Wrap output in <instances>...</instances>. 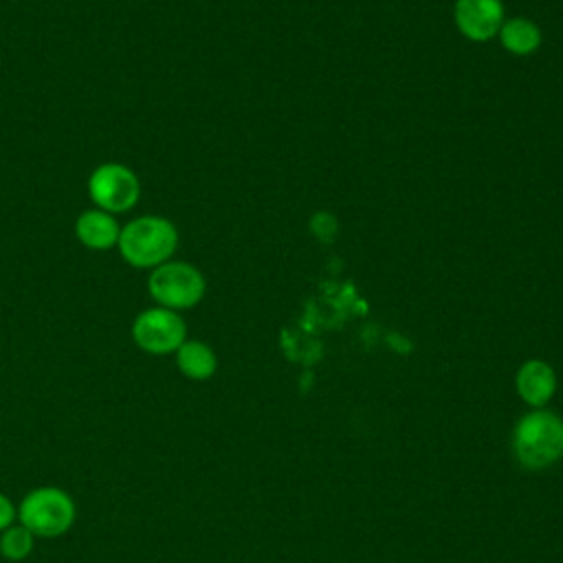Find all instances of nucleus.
<instances>
[{"mask_svg": "<svg viewBox=\"0 0 563 563\" xmlns=\"http://www.w3.org/2000/svg\"><path fill=\"white\" fill-rule=\"evenodd\" d=\"M15 519H18L15 504L4 493H0V532L11 523H15Z\"/></svg>", "mask_w": 563, "mask_h": 563, "instance_id": "obj_13", "label": "nucleus"}, {"mask_svg": "<svg viewBox=\"0 0 563 563\" xmlns=\"http://www.w3.org/2000/svg\"><path fill=\"white\" fill-rule=\"evenodd\" d=\"M119 253L134 268H156L178 249V229L163 216H139L121 227Z\"/></svg>", "mask_w": 563, "mask_h": 563, "instance_id": "obj_1", "label": "nucleus"}, {"mask_svg": "<svg viewBox=\"0 0 563 563\" xmlns=\"http://www.w3.org/2000/svg\"><path fill=\"white\" fill-rule=\"evenodd\" d=\"M121 233V224L117 218L103 209H86L79 213L75 222L77 240L92 251H106L117 246Z\"/></svg>", "mask_w": 563, "mask_h": 563, "instance_id": "obj_9", "label": "nucleus"}, {"mask_svg": "<svg viewBox=\"0 0 563 563\" xmlns=\"http://www.w3.org/2000/svg\"><path fill=\"white\" fill-rule=\"evenodd\" d=\"M88 196L108 213L130 211L141 198L139 176L123 163H101L88 176Z\"/></svg>", "mask_w": 563, "mask_h": 563, "instance_id": "obj_5", "label": "nucleus"}, {"mask_svg": "<svg viewBox=\"0 0 563 563\" xmlns=\"http://www.w3.org/2000/svg\"><path fill=\"white\" fill-rule=\"evenodd\" d=\"M506 9L501 0H455L453 22L471 42H488L497 37Z\"/></svg>", "mask_w": 563, "mask_h": 563, "instance_id": "obj_7", "label": "nucleus"}, {"mask_svg": "<svg viewBox=\"0 0 563 563\" xmlns=\"http://www.w3.org/2000/svg\"><path fill=\"white\" fill-rule=\"evenodd\" d=\"M185 339L187 325L176 310L154 306L141 310L132 321V341L147 354H172Z\"/></svg>", "mask_w": 563, "mask_h": 563, "instance_id": "obj_6", "label": "nucleus"}, {"mask_svg": "<svg viewBox=\"0 0 563 563\" xmlns=\"http://www.w3.org/2000/svg\"><path fill=\"white\" fill-rule=\"evenodd\" d=\"M517 394L534 409H541L556 391V374L554 369L539 358L526 361L515 376Z\"/></svg>", "mask_w": 563, "mask_h": 563, "instance_id": "obj_8", "label": "nucleus"}, {"mask_svg": "<svg viewBox=\"0 0 563 563\" xmlns=\"http://www.w3.org/2000/svg\"><path fill=\"white\" fill-rule=\"evenodd\" d=\"M512 449L526 468H548L563 457V420L548 409L526 413L515 427Z\"/></svg>", "mask_w": 563, "mask_h": 563, "instance_id": "obj_2", "label": "nucleus"}, {"mask_svg": "<svg viewBox=\"0 0 563 563\" xmlns=\"http://www.w3.org/2000/svg\"><path fill=\"white\" fill-rule=\"evenodd\" d=\"M35 545V534L20 521L0 532V554L7 561H24Z\"/></svg>", "mask_w": 563, "mask_h": 563, "instance_id": "obj_12", "label": "nucleus"}, {"mask_svg": "<svg viewBox=\"0 0 563 563\" xmlns=\"http://www.w3.org/2000/svg\"><path fill=\"white\" fill-rule=\"evenodd\" d=\"M501 48L517 57H528L539 51L543 33L539 24L530 18H506L497 31Z\"/></svg>", "mask_w": 563, "mask_h": 563, "instance_id": "obj_10", "label": "nucleus"}, {"mask_svg": "<svg viewBox=\"0 0 563 563\" xmlns=\"http://www.w3.org/2000/svg\"><path fill=\"white\" fill-rule=\"evenodd\" d=\"M77 517L70 493L59 486H37L18 506V521L35 537L53 539L66 534Z\"/></svg>", "mask_w": 563, "mask_h": 563, "instance_id": "obj_3", "label": "nucleus"}, {"mask_svg": "<svg viewBox=\"0 0 563 563\" xmlns=\"http://www.w3.org/2000/svg\"><path fill=\"white\" fill-rule=\"evenodd\" d=\"M174 354H176V367L180 369L183 376L191 380H207L218 369V356L205 341L185 339Z\"/></svg>", "mask_w": 563, "mask_h": 563, "instance_id": "obj_11", "label": "nucleus"}, {"mask_svg": "<svg viewBox=\"0 0 563 563\" xmlns=\"http://www.w3.org/2000/svg\"><path fill=\"white\" fill-rule=\"evenodd\" d=\"M147 290L156 306L178 312L189 310L202 301L207 292V279L198 266L180 260H169L152 268L147 277Z\"/></svg>", "mask_w": 563, "mask_h": 563, "instance_id": "obj_4", "label": "nucleus"}]
</instances>
